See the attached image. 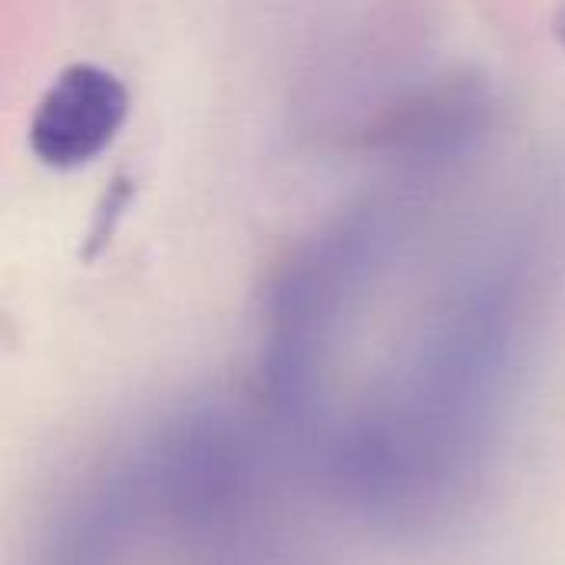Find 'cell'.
<instances>
[{"instance_id": "cell-1", "label": "cell", "mask_w": 565, "mask_h": 565, "mask_svg": "<svg viewBox=\"0 0 565 565\" xmlns=\"http://www.w3.org/2000/svg\"><path fill=\"white\" fill-rule=\"evenodd\" d=\"M129 93L96 63H70L40 96L30 119V149L50 169L93 162L122 129Z\"/></svg>"}]
</instances>
